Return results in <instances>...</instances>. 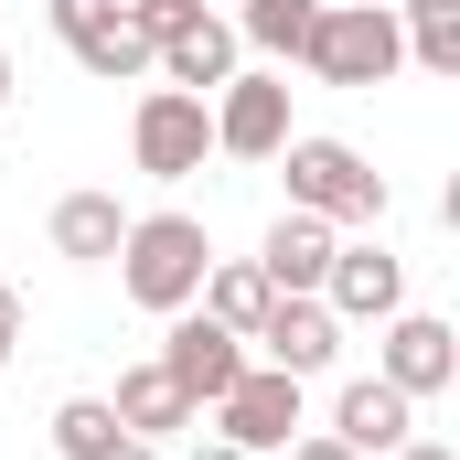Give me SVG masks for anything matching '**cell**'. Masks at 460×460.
I'll return each instance as SVG.
<instances>
[{
  "label": "cell",
  "instance_id": "cell-9",
  "mask_svg": "<svg viewBox=\"0 0 460 460\" xmlns=\"http://www.w3.org/2000/svg\"><path fill=\"white\" fill-rule=\"evenodd\" d=\"M204 108H215V150L226 161H279V139H289V75H226Z\"/></svg>",
  "mask_w": 460,
  "mask_h": 460
},
{
  "label": "cell",
  "instance_id": "cell-24",
  "mask_svg": "<svg viewBox=\"0 0 460 460\" xmlns=\"http://www.w3.org/2000/svg\"><path fill=\"white\" fill-rule=\"evenodd\" d=\"M385 460H450V450H439V439H396Z\"/></svg>",
  "mask_w": 460,
  "mask_h": 460
},
{
  "label": "cell",
  "instance_id": "cell-6",
  "mask_svg": "<svg viewBox=\"0 0 460 460\" xmlns=\"http://www.w3.org/2000/svg\"><path fill=\"white\" fill-rule=\"evenodd\" d=\"M215 439H226L235 460L289 450V439H300V375H279V364H246L226 396H215Z\"/></svg>",
  "mask_w": 460,
  "mask_h": 460
},
{
  "label": "cell",
  "instance_id": "cell-23",
  "mask_svg": "<svg viewBox=\"0 0 460 460\" xmlns=\"http://www.w3.org/2000/svg\"><path fill=\"white\" fill-rule=\"evenodd\" d=\"M289 460H353V450L332 439V429H311V439H289Z\"/></svg>",
  "mask_w": 460,
  "mask_h": 460
},
{
  "label": "cell",
  "instance_id": "cell-18",
  "mask_svg": "<svg viewBox=\"0 0 460 460\" xmlns=\"http://www.w3.org/2000/svg\"><path fill=\"white\" fill-rule=\"evenodd\" d=\"M311 22H322V0H235V43H257L268 65H300Z\"/></svg>",
  "mask_w": 460,
  "mask_h": 460
},
{
  "label": "cell",
  "instance_id": "cell-25",
  "mask_svg": "<svg viewBox=\"0 0 460 460\" xmlns=\"http://www.w3.org/2000/svg\"><path fill=\"white\" fill-rule=\"evenodd\" d=\"M97 460H161V450H150V439H118V450H97Z\"/></svg>",
  "mask_w": 460,
  "mask_h": 460
},
{
  "label": "cell",
  "instance_id": "cell-19",
  "mask_svg": "<svg viewBox=\"0 0 460 460\" xmlns=\"http://www.w3.org/2000/svg\"><path fill=\"white\" fill-rule=\"evenodd\" d=\"M396 32H407V65L460 75V0H407V11H396Z\"/></svg>",
  "mask_w": 460,
  "mask_h": 460
},
{
  "label": "cell",
  "instance_id": "cell-15",
  "mask_svg": "<svg viewBox=\"0 0 460 460\" xmlns=\"http://www.w3.org/2000/svg\"><path fill=\"white\" fill-rule=\"evenodd\" d=\"M332 246H343V226H322V215H279L268 226V246H257V268H268V289H322V268H332Z\"/></svg>",
  "mask_w": 460,
  "mask_h": 460
},
{
  "label": "cell",
  "instance_id": "cell-8",
  "mask_svg": "<svg viewBox=\"0 0 460 460\" xmlns=\"http://www.w3.org/2000/svg\"><path fill=\"white\" fill-rule=\"evenodd\" d=\"M257 353H246V332H226V322H204V311H172V332H161V375L193 396V407H215L235 375H246Z\"/></svg>",
  "mask_w": 460,
  "mask_h": 460
},
{
  "label": "cell",
  "instance_id": "cell-5",
  "mask_svg": "<svg viewBox=\"0 0 460 460\" xmlns=\"http://www.w3.org/2000/svg\"><path fill=\"white\" fill-rule=\"evenodd\" d=\"M54 43L97 75V86H139L150 75V32L128 0H54Z\"/></svg>",
  "mask_w": 460,
  "mask_h": 460
},
{
  "label": "cell",
  "instance_id": "cell-13",
  "mask_svg": "<svg viewBox=\"0 0 460 460\" xmlns=\"http://www.w3.org/2000/svg\"><path fill=\"white\" fill-rule=\"evenodd\" d=\"M332 439L353 460H385L396 439H418V396H396L385 375H353L343 396H332Z\"/></svg>",
  "mask_w": 460,
  "mask_h": 460
},
{
  "label": "cell",
  "instance_id": "cell-22",
  "mask_svg": "<svg viewBox=\"0 0 460 460\" xmlns=\"http://www.w3.org/2000/svg\"><path fill=\"white\" fill-rule=\"evenodd\" d=\"M11 353H22V289L0 279V364H11Z\"/></svg>",
  "mask_w": 460,
  "mask_h": 460
},
{
  "label": "cell",
  "instance_id": "cell-20",
  "mask_svg": "<svg viewBox=\"0 0 460 460\" xmlns=\"http://www.w3.org/2000/svg\"><path fill=\"white\" fill-rule=\"evenodd\" d=\"M118 439H128V429H118L108 396H65V407H54V450L65 460H97V450H118Z\"/></svg>",
  "mask_w": 460,
  "mask_h": 460
},
{
  "label": "cell",
  "instance_id": "cell-11",
  "mask_svg": "<svg viewBox=\"0 0 460 460\" xmlns=\"http://www.w3.org/2000/svg\"><path fill=\"white\" fill-rule=\"evenodd\" d=\"M322 311H332V322H396V311H407V268H396L385 246H332Z\"/></svg>",
  "mask_w": 460,
  "mask_h": 460
},
{
  "label": "cell",
  "instance_id": "cell-26",
  "mask_svg": "<svg viewBox=\"0 0 460 460\" xmlns=\"http://www.w3.org/2000/svg\"><path fill=\"white\" fill-rule=\"evenodd\" d=\"M0 108H11V54H0Z\"/></svg>",
  "mask_w": 460,
  "mask_h": 460
},
{
  "label": "cell",
  "instance_id": "cell-2",
  "mask_svg": "<svg viewBox=\"0 0 460 460\" xmlns=\"http://www.w3.org/2000/svg\"><path fill=\"white\" fill-rule=\"evenodd\" d=\"M279 172H289L300 215H322V226H385V172L353 139H279Z\"/></svg>",
  "mask_w": 460,
  "mask_h": 460
},
{
  "label": "cell",
  "instance_id": "cell-1",
  "mask_svg": "<svg viewBox=\"0 0 460 460\" xmlns=\"http://www.w3.org/2000/svg\"><path fill=\"white\" fill-rule=\"evenodd\" d=\"M118 289L139 300V311H193V289H204V268H215V235L193 226V215H128V235H118Z\"/></svg>",
  "mask_w": 460,
  "mask_h": 460
},
{
  "label": "cell",
  "instance_id": "cell-21",
  "mask_svg": "<svg viewBox=\"0 0 460 460\" xmlns=\"http://www.w3.org/2000/svg\"><path fill=\"white\" fill-rule=\"evenodd\" d=\"M128 11H139V32H150V43H161V32H172V22H193V11H204V0H128Z\"/></svg>",
  "mask_w": 460,
  "mask_h": 460
},
{
  "label": "cell",
  "instance_id": "cell-7",
  "mask_svg": "<svg viewBox=\"0 0 460 460\" xmlns=\"http://www.w3.org/2000/svg\"><path fill=\"white\" fill-rule=\"evenodd\" d=\"M375 375H385L396 396L429 407V396H450V385H460V332L439 322V311H396L385 343H375Z\"/></svg>",
  "mask_w": 460,
  "mask_h": 460
},
{
  "label": "cell",
  "instance_id": "cell-3",
  "mask_svg": "<svg viewBox=\"0 0 460 460\" xmlns=\"http://www.w3.org/2000/svg\"><path fill=\"white\" fill-rule=\"evenodd\" d=\"M300 65H311L322 86H385V75L407 65V32H396V11H385V0H332V11L311 22Z\"/></svg>",
  "mask_w": 460,
  "mask_h": 460
},
{
  "label": "cell",
  "instance_id": "cell-10",
  "mask_svg": "<svg viewBox=\"0 0 460 460\" xmlns=\"http://www.w3.org/2000/svg\"><path fill=\"white\" fill-rule=\"evenodd\" d=\"M150 75H161V86H182V97H215V86L235 75V22H226V11L172 22V32L150 43Z\"/></svg>",
  "mask_w": 460,
  "mask_h": 460
},
{
  "label": "cell",
  "instance_id": "cell-12",
  "mask_svg": "<svg viewBox=\"0 0 460 460\" xmlns=\"http://www.w3.org/2000/svg\"><path fill=\"white\" fill-rule=\"evenodd\" d=\"M246 343H268L279 375H322V364L343 353V322L322 311V289H279V300H268V322H257Z\"/></svg>",
  "mask_w": 460,
  "mask_h": 460
},
{
  "label": "cell",
  "instance_id": "cell-14",
  "mask_svg": "<svg viewBox=\"0 0 460 460\" xmlns=\"http://www.w3.org/2000/svg\"><path fill=\"white\" fill-rule=\"evenodd\" d=\"M108 407H118V429H128V439H150V450H161L172 429H193V418H204V407H193V396H182V385L161 375V353L118 375V396H108Z\"/></svg>",
  "mask_w": 460,
  "mask_h": 460
},
{
  "label": "cell",
  "instance_id": "cell-16",
  "mask_svg": "<svg viewBox=\"0 0 460 460\" xmlns=\"http://www.w3.org/2000/svg\"><path fill=\"white\" fill-rule=\"evenodd\" d=\"M268 300H279V289H268V268H257V257H215V268H204V289H193V311H204V322H226V332H257V322H268Z\"/></svg>",
  "mask_w": 460,
  "mask_h": 460
},
{
  "label": "cell",
  "instance_id": "cell-17",
  "mask_svg": "<svg viewBox=\"0 0 460 460\" xmlns=\"http://www.w3.org/2000/svg\"><path fill=\"white\" fill-rule=\"evenodd\" d=\"M128 215H118V193H65L54 204V257H75V268H108Z\"/></svg>",
  "mask_w": 460,
  "mask_h": 460
},
{
  "label": "cell",
  "instance_id": "cell-4",
  "mask_svg": "<svg viewBox=\"0 0 460 460\" xmlns=\"http://www.w3.org/2000/svg\"><path fill=\"white\" fill-rule=\"evenodd\" d=\"M204 150H215V108H204V97L150 86V97L128 108V161H139L150 182H193V172H204Z\"/></svg>",
  "mask_w": 460,
  "mask_h": 460
}]
</instances>
